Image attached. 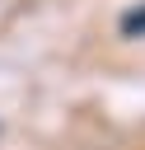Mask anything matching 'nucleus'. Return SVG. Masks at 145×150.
Returning a JSON list of instances; mask_svg holds the SVG:
<instances>
[{"label": "nucleus", "instance_id": "obj_1", "mask_svg": "<svg viewBox=\"0 0 145 150\" xmlns=\"http://www.w3.org/2000/svg\"><path fill=\"white\" fill-rule=\"evenodd\" d=\"M140 33H145V5L122 14V38H140Z\"/></svg>", "mask_w": 145, "mask_h": 150}]
</instances>
